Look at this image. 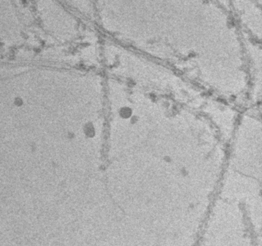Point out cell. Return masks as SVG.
<instances>
[{
    "label": "cell",
    "instance_id": "cell-1",
    "mask_svg": "<svg viewBox=\"0 0 262 246\" xmlns=\"http://www.w3.org/2000/svg\"><path fill=\"white\" fill-rule=\"evenodd\" d=\"M67 7L84 20L89 21L95 18L93 0H60Z\"/></svg>",
    "mask_w": 262,
    "mask_h": 246
}]
</instances>
